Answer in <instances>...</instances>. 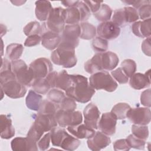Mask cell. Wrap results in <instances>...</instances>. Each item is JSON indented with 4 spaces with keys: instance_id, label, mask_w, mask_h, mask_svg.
Segmentation results:
<instances>
[{
    "instance_id": "6da1fadb",
    "label": "cell",
    "mask_w": 151,
    "mask_h": 151,
    "mask_svg": "<svg viewBox=\"0 0 151 151\" xmlns=\"http://www.w3.org/2000/svg\"><path fill=\"white\" fill-rule=\"evenodd\" d=\"M71 86L65 90L67 96L75 101L86 103L88 102L95 93V90L90 85L87 77L80 74H71Z\"/></svg>"
},
{
    "instance_id": "7a4b0ae2",
    "label": "cell",
    "mask_w": 151,
    "mask_h": 151,
    "mask_svg": "<svg viewBox=\"0 0 151 151\" xmlns=\"http://www.w3.org/2000/svg\"><path fill=\"white\" fill-rule=\"evenodd\" d=\"M51 142L53 146L65 150L77 149L81 142L78 139L69 134L63 127H55L50 130Z\"/></svg>"
},
{
    "instance_id": "3957f363",
    "label": "cell",
    "mask_w": 151,
    "mask_h": 151,
    "mask_svg": "<svg viewBox=\"0 0 151 151\" xmlns=\"http://www.w3.org/2000/svg\"><path fill=\"white\" fill-rule=\"evenodd\" d=\"M51 59L54 64L64 68H72L77 63L75 48L61 43L51 52Z\"/></svg>"
},
{
    "instance_id": "277c9868",
    "label": "cell",
    "mask_w": 151,
    "mask_h": 151,
    "mask_svg": "<svg viewBox=\"0 0 151 151\" xmlns=\"http://www.w3.org/2000/svg\"><path fill=\"white\" fill-rule=\"evenodd\" d=\"M90 85L94 90H104L113 92L116 90L118 84L110 73L106 71L95 73L89 78Z\"/></svg>"
},
{
    "instance_id": "5b68a950",
    "label": "cell",
    "mask_w": 151,
    "mask_h": 151,
    "mask_svg": "<svg viewBox=\"0 0 151 151\" xmlns=\"http://www.w3.org/2000/svg\"><path fill=\"white\" fill-rule=\"evenodd\" d=\"M12 69L14 73L17 80L27 87L32 86L35 78L32 74L29 67L27 65L25 61L19 59L12 61Z\"/></svg>"
},
{
    "instance_id": "8992f818",
    "label": "cell",
    "mask_w": 151,
    "mask_h": 151,
    "mask_svg": "<svg viewBox=\"0 0 151 151\" xmlns=\"http://www.w3.org/2000/svg\"><path fill=\"white\" fill-rule=\"evenodd\" d=\"M65 9L52 8L49 14L46 25L48 28L57 34L62 33L65 27Z\"/></svg>"
},
{
    "instance_id": "52a82bcc",
    "label": "cell",
    "mask_w": 151,
    "mask_h": 151,
    "mask_svg": "<svg viewBox=\"0 0 151 151\" xmlns=\"http://www.w3.org/2000/svg\"><path fill=\"white\" fill-rule=\"evenodd\" d=\"M55 117L58 124L61 127L77 125L83 122V116L79 111H68L59 109L56 112Z\"/></svg>"
},
{
    "instance_id": "ba28073f",
    "label": "cell",
    "mask_w": 151,
    "mask_h": 151,
    "mask_svg": "<svg viewBox=\"0 0 151 151\" xmlns=\"http://www.w3.org/2000/svg\"><path fill=\"white\" fill-rule=\"evenodd\" d=\"M81 35L80 25L77 24L65 25L61 35V44L76 48L79 44L78 38Z\"/></svg>"
},
{
    "instance_id": "9c48e42d",
    "label": "cell",
    "mask_w": 151,
    "mask_h": 151,
    "mask_svg": "<svg viewBox=\"0 0 151 151\" xmlns=\"http://www.w3.org/2000/svg\"><path fill=\"white\" fill-rule=\"evenodd\" d=\"M34 77L35 79L45 78L49 73L52 71V64L51 61L44 57L38 58L33 61L29 65Z\"/></svg>"
},
{
    "instance_id": "30bf717a",
    "label": "cell",
    "mask_w": 151,
    "mask_h": 151,
    "mask_svg": "<svg viewBox=\"0 0 151 151\" xmlns=\"http://www.w3.org/2000/svg\"><path fill=\"white\" fill-rule=\"evenodd\" d=\"M40 36L42 45L48 50H55L61 41V37L59 34L50 30L46 23H43L41 26Z\"/></svg>"
},
{
    "instance_id": "8fae6325",
    "label": "cell",
    "mask_w": 151,
    "mask_h": 151,
    "mask_svg": "<svg viewBox=\"0 0 151 151\" xmlns=\"http://www.w3.org/2000/svg\"><path fill=\"white\" fill-rule=\"evenodd\" d=\"M126 117L134 124L147 125L151 120V111L147 107L130 108L127 111Z\"/></svg>"
},
{
    "instance_id": "7c38bea8",
    "label": "cell",
    "mask_w": 151,
    "mask_h": 151,
    "mask_svg": "<svg viewBox=\"0 0 151 151\" xmlns=\"http://www.w3.org/2000/svg\"><path fill=\"white\" fill-rule=\"evenodd\" d=\"M1 88L4 91V94L12 99L21 98L27 93L25 86L17 80H11L1 84Z\"/></svg>"
},
{
    "instance_id": "4fadbf2b",
    "label": "cell",
    "mask_w": 151,
    "mask_h": 151,
    "mask_svg": "<svg viewBox=\"0 0 151 151\" xmlns=\"http://www.w3.org/2000/svg\"><path fill=\"white\" fill-rule=\"evenodd\" d=\"M117 120L111 111L104 113L98 122V129L107 136L113 135L116 132Z\"/></svg>"
},
{
    "instance_id": "5bb4252c",
    "label": "cell",
    "mask_w": 151,
    "mask_h": 151,
    "mask_svg": "<svg viewBox=\"0 0 151 151\" xmlns=\"http://www.w3.org/2000/svg\"><path fill=\"white\" fill-rule=\"evenodd\" d=\"M96 31L99 37L106 40L115 39L120 33V28L109 21L100 23L97 26Z\"/></svg>"
},
{
    "instance_id": "9a60e30c",
    "label": "cell",
    "mask_w": 151,
    "mask_h": 151,
    "mask_svg": "<svg viewBox=\"0 0 151 151\" xmlns=\"http://www.w3.org/2000/svg\"><path fill=\"white\" fill-rule=\"evenodd\" d=\"M84 124L93 129H98L100 112L97 106L93 103L87 104L83 110Z\"/></svg>"
},
{
    "instance_id": "2e32d148",
    "label": "cell",
    "mask_w": 151,
    "mask_h": 151,
    "mask_svg": "<svg viewBox=\"0 0 151 151\" xmlns=\"http://www.w3.org/2000/svg\"><path fill=\"white\" fill-rule=\"evenodd\" d=\"M110 143L111 139L109 136L99 131L96 132L95 134L87 141L88 147L93 151L100 150L108 146Z\"/></svg>"
},
{
    "instance_id": "e0dca14e",
    "label": "cell",
    "mask_w": 151,
    "mask_h": 151,
    "mask_svg": "<svg viewBox=\"0 0 151 151\" xmlns=\"http://www.w3.org/2000/svg\"><path fill=\"white\" fill-rule=\"evenodd\" d=\"M33 124L44 132L50 131L58 124L55 115L40 113H38Z\"/></svg>"
},
{
    "instance_id": "ac0fdd59",
    "label": "cell",
    "mask_w": 151,
    "mask_h": 151,
    "mask_svg": "<svg viewBox=\"0 0 151 151\" xmlns=\"http://www.w3.org/2000/svg\"><path fill=\"white\" fill-rule=\"evenodd\" d=\"M11 149L14 151H37L38 145L37 142L28 137H17L11 142Z\"/></svg>"
},
{
    "instance_id": "d6986e66",
    "label": "cell",
    "mask_w": 151,
    "mask_h": 151,
    "mask_svg": "<svg viewBox=\"0 0 151 151\" xmlns=\"http://www.w3.org/2000/svg\"><path fill=\"white\" fill-rule=\"evenodd\" d=\"M150 70H149L145 74L134 73L130 77L129 84L135 90H141L147 88L150 85Z\"/></svg>"
},
{
    "instance_id": "ffe728a7",
    "label": "cell",
    "mask_w": 151,
    "mask_h": 151,
    "mask_svg": "<svg viewBox=\"0 0 151 151\" xmlns=\"http://www.w3.org/2000/svg\"><path fill=\"white\" fill-rule=\"evenodd\" d=\"M100 66L102 70L110 71L114 69L119 64V59L116 54L111 51L99 52Z\"/></svg>"
},
{
    "instance_id": "44dd1931",
    "label": "cell",
    "mask_w": 151,
    "mask_h": 151,
    "mask_svg": "<svg viewBox=\"0 0 151 151\" xmlns=\"http://www.w3.org/2000/svg\"><path fill=\"white\" fill-rule=\"evenodd\" d=\"M68 131L77 139H89L96 133L94 129L90 128L85 124H79L67 127Z\"/></svg>"
},
{
    "instance_id": "7402d4cb",
    "label": "cell",
    "mask_w": 151,
    "mask_h": 151,
    "mask_svg": "<svg viewBox=\"0 0 151 151\" xmlns=\"http://www.w3.org/2000/svg\"><path fill=\"white\" fill-rule=\"evenodd\" d=\"M151 19L150 18L134 22L132 25L133 33L140 38H147L151 35Z\"/></svg>"
},
{
    "instance_id": "603a6c76",
    "label": "cell",
    "mask_w": 151,
    "mask_h": 151,
    "mask_svg": "<svg viewBox=\"0 0 151 151\" xmlns=\"http://www.w3.org/2000/svg\"><path fill=\"white\" fill-rule=\"evenodd\" d=\"M15 129L11 119L6 115H1V137L4 139H9L14 136Z\"/></svg>"
},
{
    "instance_id": "cb8c5ba5",
    "label": "cell",
    "mask_w": 151,
    "mask_h": 151,
    "mask_svg": "<svg viewBox=\"0 0 151 151\" xmlns=\"http://www.w3.org/2000/svg\"><path fill=\"white\" fill-rule=\"evenodd\" d=\"M52 8L51 4L48 1H37L35 2V16L40 21L47 20L49 14Z\"/></svg>"
},
{
    "instance_id": "d4e9b609",
    "label": "cell",
    "mask_w": 151,
    "mask_h": 151,
    "mask_svg": "<svg viewBox=\"0 0 151 151\" xmlns=\"http://www.w3.org/2000/svg\"><path fill=\"white\" fill-rule=\"evenodd\" d=\"M71 83L70 75L65 70H64L60 72L56 71L54 81V88L65 91Z\"/></svg>"
},
{
    "instance_id": "484cf974",
    "label": "cell",
    "mask_w": 151,
    "mask_h": 151,
    "mask_svg": "<svg viewBox=\"0 0 151 151\" xmlns=\"http://www.w3.org/2000/svg\"><path fill=\"white\" fill-rule=\"evenodd\" d=\"M42 97L33 90H30L26 97L25 103L27 107L34 111H38L42 101Z\"/></svg>"
},
{
    "instance_id": "4316f807",
    "label": "cell",
    "mask_w": 151,
    "mask_h": 151,
    "mask_svg": "<svg viewBox=\"0 0 151 151\" xmlns=\"http://www.w3.org/2000/svg\"><path fill=\"white\" fill-rule=\"evenodd\" d=\"M24 47L21 44H10L6 48V56L10 60L15 61L19 60L22 54Z\"/></svg>"
},
{
    "instance_id": "83f0119b",
    "label": "cell",
    "mask_w": 151,
    "mask_h": 151,
    "mask_svg": "<svg viewBox=\"0 0 151 151\" xmlns=\"http://www.w3.org/2000/svg\"><path fill=\"white\" fill-rule=\"evenodd\" d=\"M60 109V104L54 103L50 100H43L40 106L38 113L55 115Z\"/></svg>"
},
{
    "instance_id": "f1b7e54d",
    "label": "cell",
    "mask_w": 151,
    "mask_h": 151,
    "mask_svg": "<svg viewBox=\"0 0 151 151\" xmlns=\"http://www.w3.org/2000/svg\"><path fill=\"white\" fill-rule=\"evenodd\" d=\"M81 35L80 38L83 40H91L94 38L97 31L96 27L87 22H83L80 24Z\"/></svg>"
},
{
    "instance_id": "f546056e",
    "label": "cell",
    "mask_w": 151,
    "mask_h": 151,
    "mask_svg": "<svg viewBox=\"0 0 151 151\" xmlns=\"http://www.w3.org/2000/svg\"><path fill=\"white\" fill-rule=\"evenodd\" d=\"M81 20L80 13L77 7L74 6L65 9V22L69 25L77 24Z\"/></svg>"
},
{
    "instance_id": "4dcf8cb0",
    "label": "cell",
    "mask_w": 151,
    "mask_h": 151,
    "mask_svg": "<svg viewBox=\"0 0 151 151\" xmlns=\"http://www.w3.org/2000/svg\"><path fill=\"white\" fill-rule=\"evenodd\" d=\"M84 69L87 73L94 74L102 71L99 61V53H96L90 60H88L84 64Z\"/></svg>"
},
{
    "instance_id": "1f68e13d",
    "label": "cell",
    "mask_w": 151,
    "mask_h": 151,
    "mask_svg": "<svg viewBox=\"0 0 151 151\" xmlns=\"http://www.w3.org/2000/svg\"><path fill=\"white\" fill-rule=\"evenodd\" d=\"M113 11L111 8L106 4H101L99 10L94 13L96 18L101 22L109 21L111 18Z\"/></svg>"
},
{
    "instance_id": "d6a6232c",
    "label": "cell",
    "mask_w": 151,
    "mask_h": 151,
    "mask_svg": "<svg viewBox=\"0 0 151 151\" xmlns=\"http://www.w3.org/2000/svg\"><path fill=\"white\" fill-rule=\"evenodd\" d=\"M130 108L131 107L127 103H118L113 107L111 112L116 117L117 119H124Z\"/></svg>"
},
{
    "instance_id": "836d02e7",
    "label": "cell",
    "mask_w": 151,
    "mask_h": 151,
    "mask_svg": "<svg viewBox=\"0 0 151 151\" xmlns=\"http://www.w3.org/2000/svg\"><path fill=\"white\" fill-rule=\"evenodd\" d=\"M33 90L40 94H45L50 91L51 87L45 78H37L32 85Z\"/></svg>"
},
{
    "instance_id": "e575fe53",
    "label": "cell",
    "mask_w": 151,
    "mask_h": 151,
    "mask_svg": "<svg viewBox=\"0 0 151 151\" xmlns=\"http://www.w3.org/2000/svg\"><path fill=\"white\" fill-rule=\"evenodd\" d=\"M132 134L137 138L146 140L149 137V129L146 125L133 124L132 126Z\"/></svg>"
},
{
    "instance_id": "d590c367",
    "label": "cell",
    "mask_w": 151,
    "mask_h": 151,
    "mask_svg": "<svg viewBox=\"0 0 151 151\" xmlns=\"http://www.w3.org/2000/svg\"><path fill=\"white\" fill-rule=\"evenodd\" d=\"M121 66L123 72L128 77H130L133 75L137 68L135 61L132 59H126L123 60L121 64Z\"/></svg>"
},
{
    "instance_id": "8d00e7d4",
    "label": "cell",
    "mask_w": 151,
    "mask_h": 151,
    "mask_svg": "<svg viewBox=\"0 0 151 151\" xmlns=\"http://www.w3.org/2000/svg\"><path fill=\"white\" fill-rule=\"evenodd\" d=\"M65 97V93L62 90L56 88H53L50 90L47 93V98L48 100L59 104Z\"/></svg>"
},
{
    "instance_id": "74e56055",
    "label": "cell",
    "mask_w": 151,
    "mask_h": 151,
    "mask_svg": "<svg viewBox=\"0 0 151 151\" xmlns=\"http://www.w3.org/2000/svg\"><path fill=\"white\" fill-rule=\"evenodd\" d=\"M24 33L27 36L38 35L41 31V25L37 21H31L28 23L23 29Z\"/></svg>"
},
{
    "instance_id": "f35d334b",
    "label": "cell",
    "mask_w": 151,
    "mask_h": 151,
    "mask_svg": "<svg viewBox=\"0 0 151 151\" xmlns=\"http://www.w3.org/2000/svg\"><path fill=\"white\" fill-rule=\"evenodd\" d=\"M130 148L143 150L145 147L146 141L136 137L133 134H129L126 139Z\"/></svg>"
},
{
    "instance_id": "ab89813d",
    "label": "cell",
    "mask_w": 151,
    "mask_h": 151,
    "mask_svg": "<svg viewBox=\"0 0 151 151\" xmlns=\"http://www.w3.org/2000/svg\"><path fill=\"white\" fill-rule=\"evenodd\" d=\"M92 47L93 50L99 52H105L108 48L107 40L100 37H96L92 41Z\"/></svg>"
},
{
    "instance_id": "60d3db41",
    "label": "cell",
    "mask_w": 151,
    "mask_h": 151,
    "mask_svg": "<svg viewBox=\"0 0 151 151\" xmlns=\"http://www.w3.org/2000/svg\"><path fill=\"white\" fill-rule=\"evenodd\" d=\"M113 22L117 26L124 27L126 24L125 15L123 9H117L114 11L113 15L111 19Z\"/></svg>"
},
{
    "instance_id": "b9f144b4",
    "label": "cell",
    "mask_w": 151,
    "mask_h": 151,
    "mask_svg": "<svg viewBox=\"0 0 151 151\" xmlns=\"http://www.w3.org/2000/svg\"><path fill=\"white\" fill-rule=\"evenodd\" d=\"M123 10L127 23L134 22L139 19V17L138 12L135 8L132 6H125Z\"/></svg>"
},
{
    "instance_id": "7bdbcfd3",
    "label": "cell",
    "mask_w": 151,
    "mask_h": 151,
    "mask_svg": "<svg viewBox=\"0 0 151 151\" xmlns=\"http://www.w3.org/2000/svg\"><path fill=\"white\" fill-rule=\"evenodd\" d=\"M111 76L120 84H126L129 81V77L124 74L121 67H119L111 72Z\"/></svg>"
},
{
    "instance_id": "ee69618b",
    "label": "cell",
    "mask_w": 151,
    "mask_h": 151,
    "mask_svg": "<svg viewBox=\"0 0 151 151\" xmlns=\"http://www.w3.org/2000/svg\"><path fill=\"white\" fill-rule=\"evenodd\" d=\"M77 107L76 101L71 97H65L60 104V109L68 111H74Z\"/></svg>"
},
{
    "instance_id": "f6af8a7d",
    "label": "cell",
    "mask_w": 151,
    "mask_h": 151,
    "mask_svg": "<svg viewBox=\"0 0 151 151\" xmlns=\"http://www.w3.org/2000/svg\"><path fill=\"white\" fill-rule=\"evenodd\" d=\"M78 9L80 16H81V22H84L87 20L90 17V10L88 6L84 2V1H79L76 5Z\"/></svg>"
},
{
    "instance_id": "bcb514c9",
    "label": "cell",
    "mask_w": 151,
    "mask_h": 151,
    "mask_svg": "<svg viewBox=\"0 0 151 151\" xmlns=\"http://www.w3.org/2000/svg\"><path fill=\"white\" fill-rule=\"evenodd\" d=\"M44 133V132H42L38 127H37L35 125L33 124L31 127V128L29 129L27 133V137L37 142L41 138Z\"/></svg>"
},
{
    "instance_id": "7dc6e473",
    "label": "cell",
    "mask_w": 151,
    "mask_h": 151,
    "mask_svg": "<svg viewBox=\"0 0 151 151\" xmlns=\"http://www.w3.org/2000/svg\"><path fill=\"white\" fill-rule=\"evenodd\" d=\"M139 17L143 21L150 18L151 15V5L150 4H146L143 5L139 8L138 12Z\"/></svg>"
},
{
    "instance_id": "c3c4849f",
    "label": "cell",
    "mask_w": 151,
    "mask_h": 151,
    "mask_svg": "<svg viewBox=\"0 0 151 151\" xmlns=\"http://www.w3.org/2000/svg\"><path fill=\"white\" fill-rule=\"evenodd\" d=\"M50 133H47L38 141V146L40 150L42 151L47 150L50 146Z\"/></svg>"
},
{
    "instance_id": "681fc988",
    "label": "cell",
    "mask_w": 151,
    "mask_h": 151,
    "mask_svg": "<svg viewBox=\"0 0 151 151\" xmlns=\"http://www.w3.org/2000/svg\"><path fill=\"white\" fill-rule=\"evenodd\" d=\"M113 148L115 151H127L130 149V147L127 143V142L126 139H122L116 140L113 143Z\"/></svg>"
},
{
    "instance_id": "f907efd6",
    "label": "cell",
    "mask_w": 151,
    "mask_h": 151,
    "mask_svg": "<svg viewBox=\"0 0 151 151\" xmlns=\"http://www.w3.org/2000/svg\"><path fill=\"white\" fill-rule=\"evenodd\" d=\"M41 41V37L40 35H32L28 36L24 42V45L26 47H33L38 45Z\"/></svg>"
},
{
    "instance_id": "816d5d0a",
    "label": "cell",
    "mask_w": 151,
    "mask_h": 151,
    "mask_svg": "<svg viewBox=\"0 0 151 151\" xmlns=\"http://www.w3.org/2000/svg\"><path fill=\"white\" fill-rule=\"evenodd\" d=\"M140 102L144 106L150 107V88L143 91L140 95Z\"/></svg>"
},
{
    "instance_id": "f5cc1de1",
    "label": "cell",
    "mask_w": 151,
    "mask_h": 151,
    "mask_svg": "<svg viewBox=\"0 0 151 151\" xmlns=\"http://www.w3.org/2000/svg\"><path fill=\"white\" fill-rule=\"evenodd\" d=\"M123 2L127 4H129V5H132L133 6V8L136 9H139L141 6H142L143 5L146 4H150V1H146V0H124L122 1Z\"/></svg>"
},
{
    "instance_id": "db71d44e",
    "label": "cell",
    "mask_w": 151,
    "mask_h": 151,
    "mask_svg": "<svg viewBox=\"0 0 151 151\" xmlns=\"http://www.w3.org/2000/svg\"><path fill=\"white\" fill-rule=\"evenodd\" d=\"M84 2L88 6L90 11L93 14L97 12L100 8L102 1H84Z\"/></svg>"
},
{
    "instance_id": "11a10c76",
    "label": "cell",
    "mask_w": 151,
    "mask_h": 151,
    "mask_svg": "<svg viewBox=\"0 0 151 151\" xmlns=\"http://www.w3.org/2000/svg\"><path fill=\"white\" fill-rule=\"evenodd\" d=\"M142 50L143 53L147 56H150V37L146 38L142 44Z\"/></svg>"
},
{
    "instance_id": "9f6ffc18",
    "label": "cell",
    "mask_w": 151,
    "mask_h": 151,
    "mask_svg": "<svg viewBox=\"0 0 151 151\" xmlns=\"http://www.w3.org/2000/svg\"><path fill=\"white\" fill-rule=\"evenodd\" d=\"M79 1H61V4L65 7L71 8V7H74L76 6L77 4L78 3Z\"/></svg>"
}]
</instances>
